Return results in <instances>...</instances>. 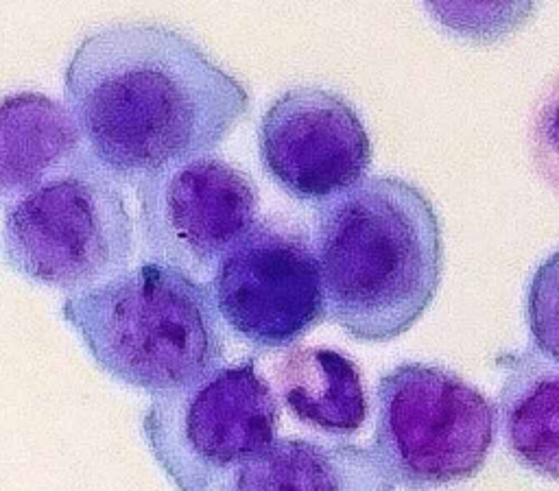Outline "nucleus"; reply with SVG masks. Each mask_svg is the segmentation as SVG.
Wrapping results in <instances>:
<instances>
[{
    "instance_id": "nucleus-1",
    "label": "nucleus",
    "mask_w": 559,
    "mask_h": 491,
    "mask_svg": "<svg viewBox=\"0 0 559 491\" xmlns=\"http://www.w3.org/2000/svg\"><path fill=\"white\" fill-rule=\"evenodd\" d=\"M63 92L90 155L120 183L205 155L249 111L247 87L164 24H111L83 37Z\"/></svg>"
},
{
    "instance_id": "nucleus-2",
    "label": "nucleus",
    "mask_w": 559,
    "mask_h": 491,
    "mask_svg": "<svg viewBox=\"0 0 559 491\" xmlns=\"http://www.w3.org/2000/svg\"><path fill=\"white\" fill-rule=\"evenodd\" d=\"M314 247L328 316L356 340L402 336L441 284L439 216L402 177L371 175L319 203Z\"/></svg>"
},
{
    "instance_id": "nucleus-3",
    "label": "nucleus",
    "mask_w": 559,
    "mask_h": 491,
    "mask_svg": "<svg viewBox=\"0 0 559 491\" xmlns=\"http://www.w3.org/2000/svg\"><path fill=\"white\" fill-rule=\"evenodd\" d=\"M61 314L105 373L153 397L223 367L225 330L212 288L159 262L70 292Z\"/></svg>"
},
{
    "instance_id": "nucleus-4",
    "label": "nucleus",
    "mask_w": 559,
    "mask_h": 491,
    "mask_svg": "<svg viewBox=\"0 0 559 491\" xmlns=\"http://www.w3.org/2000/svg\"><path fill=\"white\" fill-rule=\"evenodd\" d=\"M133 220L120 188L85 148L4 201V258L26 279L85 290L127 271Z\"/></svg>"
},
{
    "instance_id": "nucleus-5",
    "label": "nucleus",
    "mask_w": 559,
    "mask_h": 491,
    "mask_svg": "<svg viewBox=\"0 0 559 491\" xmlns=\"http://www.w3.org/2000/svg\"><path fill=\"white\" fill-rule=\"evenodd\" d=\"M493 434V404L445 367L404 362L378 380L371 450L406 491L469 480Z\"/></svg>"
},
{
    "instance_id": "nucleus-6",
    "label": "nucleus",
    "mask_w": 559,
    "mask_h": 491,
    "mask_svg": "<svg viewBox=\"0 0 559 491\" xmlns=\"http://www.w3.org/2000/svg\"><path fill=\"white\" fill-rule=\"evenodd\" d=\"M277 399L249 358L151 397L146 445L177 491H216L247 458L275 441Z\"/></svg>"
},
{
    "instance_id": "nucleus-7",
    "label": "nucleus",
    "mask_w": 559,
    "mask_h": 491,
    "mask_svg": "<svg viewBox=\"0 0 559 491\" xmlns=\"http://www.w3.org/2000/svg\"><path fill=\"white\" fill-rule=\"evenodd\" d=\"M212 292L229 330L264 349L295 345L328 316L317 247L288 218L255 223L216 266Z\"/></svg>"
},
{
    "instance_id": "nucleus-8",
    "label": "nucleus",
    "mask_w": 559,
    "mask_h": 491,
    "mask_svg": "<svg viewBox=\"0 0 559 491\" xmlns=\"http://www.w3.org/2000/svg\"><path fill=\"white\" fill-rule=\"evenodd\" d=\"M140 229L151 262L188 275L216 271L255 225L253 179L221 155H197L138 183Z\"/></svg>"
},
{
    "instance_id": "nucleus-9",
    "label": "nucleus",
    "mask_w": 559,
    "mask_h": 491,
    "mask_svg": "<svg viewBox=\"0 0 559 491\" xmlns=\"http://www.w3.org/2000/svg\"><path fill=\"white\" fill-rule=\"evenodd\" d=\"M260 159L293 199L328 201L360 183L371 166V137L338 92L299 85L280 94L258 127Z\"/></svg>"
},
{
    "instance_id": "nucleus-10",
    "label": "nucleus",
    "mask_w": 559,
    "mask_h": 491,
    "mask_svg": "<svg viewBox=\"0 0 559 491\" xmlns=\"http://www.w3.org/2000/svg\"><path fill=\"white\" fill-rule=\"evenodd\" d=\"M221 491H395V480L373 450L284 436L240 463Z\"/></svg>"
},
{
    "instance_id": "nucleus-11",
    "label": "nucleus",
    "mask_w": 559,
    "mask_h": 491,
    "mask_svg": "<svg viewBox=\"0 0 559 491\" xmlns=\"http://www.w3.org/2000/svg\"><path fill=\"white\" fill-rule=\"evenodd\" d=\"M0 137V185L4 201L35 188L87 148L68 105L37 92L4 96Z\"/></svg>"
},
{
    "instance_id": "nucleus-12",
    "label": "nucleus",
    "mask_w": 559,
    "mask_h": 491,
    "mask_svg": "<svg viewBox=\"0 0 559 491\" xmlns=\"http://www.w3.org/2000/svg\"><path fill=\"white\" fill-rule=\"evenodd\" d=\"M275 380L290 415L321 432L354 434L369 415L360 369L338 349L295 347Z\"/></svg>"
},
{
    "instance_id": "nucleus-13",
    "label": "nucleus",
    "mask_w": 559,
    "mask_h": 491,
    "mask_svg": "<svg viewBox=\"0 0 559 491\" xmlns=\"http://www.w3.org/2000/svg\"><path fill=\"white\" fill-rule=\"evenodd\" d=\"M498 404L502 436L515 460L559 480V367L535 354L513 358Z\"/></svg>"
},
{
    "instance_id": "nucleus-14",
    "label": "nucleus",
    "mask_w": 559,
    "mask_h": 491,
    "mask_svg": "<svg viewBox=\"0 0 559 491\" xmlns=\"http://www.w3.org/2000/svg\"><path fill=\"white\" fill-rule=\"evenodd\" d=\"M526 323L542 356L559 364V249L533 273L526 290Z\"/></svg>"
},
{
    "instance_id": "nucleus-15",
    "label": "nucleus",
    "mask_w": 559,
    "mask_h": 491,
    "mask_svg": "<svg viewBox=\"0 0 559 491\" xmlns=\"http://www.w3.org/2000/svg\"><path fill=\"white\" fill-rule=\"evenodd\" d=\"M531 151L542 179L559 192V76L544 89L535 107Z\"/></svg>"
}]
</instances>
